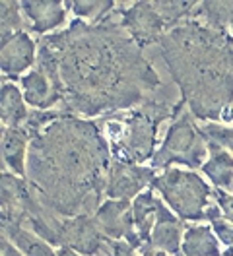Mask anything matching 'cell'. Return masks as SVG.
<instances>
[{
  "instance_id": "1",
  "label": "cell",
  "mask_w": 233,
  "mask_h": 256,
  "mask_svg": "<svg viewBox=\"0 0 233 256\" xmlns=\"http://www.w3.org/2000/svg\"><path fill=\"white\" fill-rule=\"evenodd\" d=\"M53 50L62 88V111L82 118L130 111L163 88L155 66L126 33L117 10L101 24L72 22L41 37Z\"/></svg>"
},
{
  "instance_id": "2",
  "label": "cell",
  "mask_w": 233,
  "mask_h": 256,
  "mask_svg": "<svg viewBox=\"0 0 233 256\" xmlns=\"http://www.w3.org/2000/svg\"><path fill=\"white\" fill-rule=\"evenodd\" d=\"M113 156L97 122L64 112L31 138L26 180L64 220L93 216L107 200Z\"/></svg>"
},
{
  "instance_id": "3",
  "label": "cell",
  "mask_w": 233,
  "mask_h": 256,
  "mask_svg": "<svg viewBox=\"0 0 233 256\" xmlns=\"http://www.w3.org/2000/svg\"><path fill=\"white\" fill-rule=\"evenodd\" d=\"M157 52L196 120H223L233 105V37L198 20L173 28Z\"/></svg>"
},
{
  "instance_id": "4",
  "label": "cell",
  "mask_w": 233,
  "mask_h": 256,
  "mask_svg": "<svg viewBox=\"0 0 233 256\" xmlns=\"http://www.w3.org/2000/svg\"><path fill=\"white\" fill-rule=\"evenodd\" d=\"M183 101L171 96L169 86L163 84L159 92L148 97L140 107L130 111L113 112L97 122L115 161L142 165L152 160L157 150V132L165 118H173Z\"/></svg>"
},
{
  "instance_id": "5",
  "label": "cell",
  "mask_w": 233,
  "mask_h": 256,
  "mask_svg": "<svg viewBox=\"0 0 233 256\" xmlns=\"http://www.w3.org/2000/svg\"><path fill=\"white\" fill-rule=\"evenodd\" d=\"M152 188L181 222H206V210L212 206L214 190L196 171L179 167L159 171Z\"/></svg>"
},
{
  "instance_id": "6",
  "label": "cell",
  "mask_w": 233,
  "mask_h": 256,
  "mask_svg": "<svg viewBox=\"0 0 233 256\" xmlns=\"http://www.w3.org/2000/svg\"><path fill=\"white\" fill-rule=\"evenodd\" d=\"M206 158H208V140L202 134L196 118L183 105L179 112L171 118L167 132L152 158V167L155 171H165L173 165H183L194 171L204 165Z\"/></svg>"
},
{
  "instance_id": "7",
  "label": "cell",
  "mask_w": 233,
  "mask_h": 256,
  "mask_svg": "<svg viewBox=\"0 0 233 256\" xmlns=\"http://www.w3.org/2000/svg\"><path fill=\"white\" fill-rule=\"evenodd\" d=\"M117 18L126 33L138 43L142 48L157 47L161 37L169 32L165 22L155 12L154 2H132L117 10Z\"/></svg>"
},
{
  "instance_id": "8",
  "label": "cell",
  "mask_w": 233,
  "mask_h": 256,
  "mask_svg": "<svg viewBox=\"0 0 233 256\" xmlns=\"http://www.w3.org/2000/svg\"><path fill=\"white\" fill-rule=\"evenodd\" d=\"M113 240L105 237L95 216L82 214L64 220V246L84 256H109Z\"/></svg>"
},
{
  "instance_id": "9",
  "label": "cell",
  "mask_w": 233,
  "mask_h": 256,
  "mask_svg": "<svg viewBox=\"0 0 233 256\" xmlns=\"http://www.w3.org/2000/svg\"><path fill=\"white\" fill-rule=\"evenodd\" d=\"M155 175L157 171L154 167L113 160L109 169L107 198L109 200H134L138 194L152 186Z\"/></svg>"
},
{
  "instance_id": "10",
  "label": "cell",
  "mask_w": 233,
  "mask_h": 256,
  "mask_svg": "<svg viewBox=\"0 0 233 256\" xmlns=\"http://www.w3.org/2000/svg\"><path fill=\"white\" fill-rule=\"evenodd\" d=\"M101 231L111 240H126L134 248H140L142 242L132 218V200H105L99 210L93 214Z\"/></svg>"
},
{
  "instance_id": "11",
  "label": "cell",
  "mask_w": 233,
  "mask_h": 256,
  "mask_svg": "<svg viewBox=\"0 0 233 256\" xmlns=\"http://www.w3.org/2000/svg\"><path fill=\"white\" fill-rule=\"evenodd\" d=\"M39 43L33 41L28 32H18L10 37L0 39V68L4 80L22 78L37 64Z\"/></svg>"
},
{
  "instance_id": "12",
  "label": "cell",
  "mask_w": 233,
  "mask_h": 256,
  "mask_svg": "<svg viewBox=\"0 0 233 256\" xmlns=\"http://www.w3.org/2000/svg\"><path fill=\"white\" fill-rule=\"evenodd\" d=\"M132 218L140 240L150 242L155 225L167 220H175L177 216L167 208V204L159 196H155V190L150 186L148 190H144L132 200Z\"/></svg>"
},
{
  "instance_id": "13",
  "label": "cell",
  "mask_w": 233,
  "mask_h": 256,
  "mask_svg": "<svg viewBox=\"0 0 233 256\" xmlns=\"http://www.w3.org/2000/svg\"><path fill=\"white\" fill-rule=\"evenodd\" d=\"M66 8L68 2H55V0H24L22 12L26 22L30 24L33 33L45 37L47 33H57V30L66 22Z\"/></svg>"
},
{
  "instance_id": "14",
  "label": "cell",
  "mask_w": 233,
  "mask_h": 256,
  "mask_svg": "<svg viewBox=\"0 0 233 256\" xmlns=\"http://www.w3.org/2000/svg\"><path fill=\"white\" fill-rule=\"evenodd\" d=\"M20 88H22L26 103L31 105L33 109L49 111V109H55L57 105H62L61 92L49 80L45 72H41L39 68H33L26 76H22Z\"/></svg>"
},
{
  "instance_id": "15",
  "label": "cell",
  "mask_w": 233,
  "mask_h": 256,
  "mask_svg": "<svg viewBox=\"0 0 233 256\" xmlns=\"http://www.w3.org/2000/svg\"><path fill=\"white\" fill-rule=\"evenodd\" d=\"M30 144L31 134L26 126H2V160L6 171L18 176H26Z\"/></svg>"
},
{
  "instance_id": "16",
  "label": "cell",
  "mask_w": 233,
  "mask_h": 256,
  "mask_svg": "<svg viewBox=\"0 0 233 256\" xmlns=\"http://www.w3.org/2000/svg\"><path fill=\"white\" fill-rule=\"evenodd\" d=\"M202 175L206 176L214 188L233 192V154L208 142V158L200 167Z\"/></svg>"
},
{
  "instance_id": "17",
  "label": "cell",
  "mask_w": 233,
  "mask_h": 256,
  "mask_svg": "<svg viewBox=\"0 0 233 256\" xmlns=\"http://www.w3.org/2000/svg\"><path fill=\"white\" fill-rule=\"evenodd\" d=\"M181 256H221V242L210 224L186 225Z\"/></svg>"
},
{
  "instance_id": "18",
  "label": "cell",
  "mask_w": 233,
  "mask_h": 256,
  "mask_svg": "<svg viewBox=\"0 0 233 256\" xmlns=\"http://www.w3.org/2000/svg\"><path fill=\"white\" fill-rule=\"evenodd\" d=\"M0 116H2V126L8 128L24 126L30 116L22 88H18L8 80L2 82V90H0Z\"/></svg>"
},
{
  "instance_id": "19",
  "label": "cell",
  "mask_w": 233,
  "mask_h": 256,
  "mask_svg": "<svg viewBox=\"0 0 233 256\" xmlns=\"http://www.w3.org/2000/svg\"><path fill=\"white\" fill-rule=\"evenodd\" d=\"M2 235L24 256H57V248L18 224H2Z\"/></svg>"
},
{
  "instance_id": "20",
  "label": "cell",
  "mask_w": 233,
  "mask_h": 256,
  "mask_svg": "<svg viewBox=\"0 0 233 256\" xmlns=\"http://www.w3.org/2000/svg\"><path fill=\"white\" fill-rule=\"evenodd\" d=\"M183 235H185V225L179 218L161 222L154 227L150 244L155 250H163L169 256L181 254V244H183Z\"/></svg>"
},
{
  "instance_id": "21",
  "label": "cell",
  "mask_w": 233,
  "mask_h": 256,
  "mask_svg": "<svg viewBox=\"0 0 233 256\" xmlns=\"http://www.w3.org/2000/svg\"><path fill=\"white\" fill-rule=\"evenodd\" d=\"M192 20L219 32H227L233 37V2H198Z\"/></svg>"
},
{
  "instance_id": "22",
  "label": "cell",
  "mask_w": 233,
  "mask_h": 256,
  "mask_svg": "<svg viewBox=\"0 0 233 256\" xmlns=\"http://www.w3.org/2000/svg\"><path fill=\"white\" fill-rule=\"evenodd\" d=\"M117 2L111 0H80V2H68V8H72L74 16L86 24H101L105 22L117 8Z\"/></svg>"
},
{
  "instance_id": "23",
  "label": "cell",
  "mask_w": 233,
  "mask_h": 256,
  "mask_svg": "<svg viewBox=\"0 0 233 256\" xmlns=\"http://www.w3.org/2000/svg\"><path fill=\"white\" fill-rule=\"evenodd\" d=\"M196 6H198V2H183V0H171V2L159 0V2H154L155 12L165 22L167 30H173V28L185 24L188 20H192Z\"/></svg>"
},
{
  "instance_id": "24",
  "label": "cell",
  "mask_w": 233,
  "mask_h": 256,
  "mask_svg": "<svg viewBox=\"0 0 233 256\" xmlns=\"http://www.w3.org/2000/svg\"><path fill=\"white\" fill-rule=\"evenodd\" d=\"M24 26L26 22L22 12V2L0 0V39L24 32Z\"/></svg>"
},
{
  "instance_id": "25",
  "label": "cell",
  "mask_w": 233,
  "mask_h": 256,
  "mask_svg": "<svg viewBox=\"0 0 233 256\" xmlns=\"http://www.w3.org/2000/svg\"><path fill=\"white\" fill-rule=\"evenodd\" d=\"M206 222L214 229L217 240H219L225 248L233 246V224L227 222V220L221 216V210L217 208V204H212L210 208L206 210Z\"/></svg>"
},
{
  "instance_id": "26",
  "label": "cell",
  "mask_w": 233,
  "mask_h": 256,
  "mask_svg": "<svg viewBox=\"0 0 233 256\" xmlns=\"http://www.w3.org/2000/svg\"><path fill=\"white\" fill-rule=\"evenodd\" d=\"M200 130L208 142H214L216 146L233 154V126L221 122H202Z\"/></svg>"
},
{
  "instance_id": "27",
  "label": "cell",
  "mask_w": 233,
  "mask_h": 256,
  "mask_svg": "<svg viewBox=\"0 0 233 256\" xmlns=\"http://www.w3.org/2000/svg\"><path fill=\"white\" fill-rule=\"evenodd\" d=\"M214 198H216L217 208L221 210V216L233 224V192L214 188Z\"/></svg>"
},
{
  "instance_id": "28",
  "label": "cell",
  "mask_w": 233,
  "mask_h": 256,
  "mask_svg": "<svg viewBox=\"0 0 233 256\" xmlns=\"http://www.w3.org/2000/svg\"><path fill=\"white\" fill-rule=\"evenodd\" d=\"M0 256H24L10 240L2 235V244H0Z\"/></svg>"
},
{
  "instance_id": "29",
  "label": "cell",
  "mask_w": 233,
  "mask_h": 256,
  "mask_svg": "<svg viewBox=\"0 0 233 256\" xmlns=\"http://www.w3.org/2000/svg\"><path fill=\"white\" fill-rule=\"evenodd\" d=\"M57 256H84V254L72 250L70 246H59V248H57Z\"/></svg>"
},
{
  "instance_id": "30",
  "label": "cell",
  "mask_w": 233,
  "mask_h": 256,
  "mask_svg": "<svg viewBox=\"0 0 233 256\" xmlns=\"http://www.w3.org/2000/svg\"><path fill=\"white\" fill-rule=\"evenodd\" d=\"M221 256H233V246H229V248H223V250H221Z\"/></svg>"
},
{
  "instance_id": "31",
  "label": "cell",
  "mask_w": 233,
  "mask_h": 256,
  "mask_svg": "<svg viewBox=\"0 0 233 256\" xmlns=\"http://www.w3.org/2000/svg\"><path fill=\"white\" fill-rule=\"evenodd\" d=\"M152 256H169V254H167V252H163V250H154Z\"/></svg>"
}]
</instances>
